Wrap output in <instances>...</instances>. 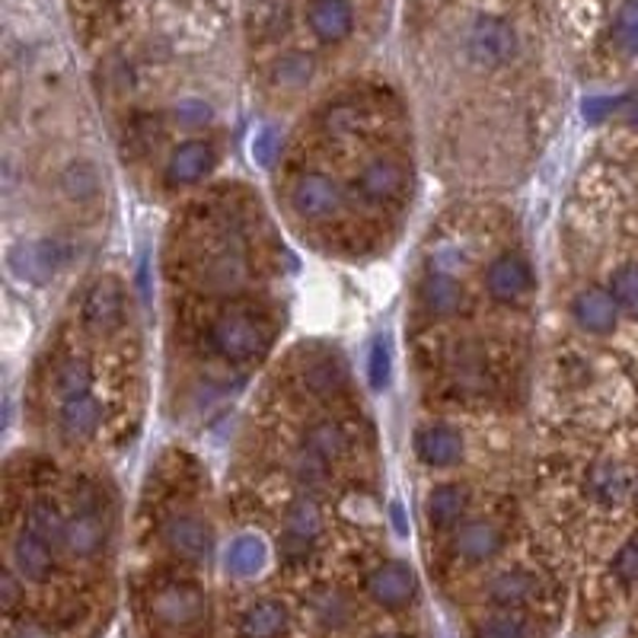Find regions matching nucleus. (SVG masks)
<instances>
[{"label":"nucleus","instance_id":"nucleus-1","mask_svg":"<svg viewBox=\"0 0 638 638\" xmlns=\"http://www.w3.org/2000/svg\"><path fill=\"white\" fill-rule=\"evenodd\" d=\"M205 342H208V352L215 358L227 364H247L269 348L272 333L252 313H223L211 323Z\"/></svg>","mask_w":638,"mask_h":638},{"label":"nucleus","instance_id":"nucleus-2","mask_svg":"<svg viewBox=\"0 0 638 638\" xmlns=\"http://www.w3.org/2000/svg\"><path fill=\"white\" fill-rule=\"evenodd\" d=\"M517 29L511 27L504 17H475V23L467 32V55L475 67L482 71H499L517 57Z\"/></svg>","mask_w":638,"mask_h":638},{"label":"nucleus","instance_id":"nucleus-3","mask_svg":"<svg viewBox=\"0 0 638 638\" xmlns=\"http://www.w3.org/2000/svg\"><path fill=\"white\" fill-rule=\"evenodd\" d=\"M77 508L67 514V527H64V553L81 558V562H90L96 555H103L106 543H109V524L96 504V492L93 489H84L77 495Z\"/></svg>","mask_w":638,"mask_h":638},{"label":"nucleus","instance_id":"nucleus-4","mask_svg":"<svg viewBox=\"0 0 638 638\" xmlns=\"http://www.w3.org/2000/svg\"><path fill=\"white\" fill-rule=\"evenodd\" d=\"M154 623L167 629H192L208 616V597L189 582H167L147 597Z\"/></svg>","mask_w":638,"mask_h":638},{"label":"nucleus","instance_id":"nucleus-5","mask_svg":"<svg viewBox=\"0 0 638 638\" xmlns=\"http://www.w3.org/2000/svg\"><path fill=\"white\" fill-rule=\"evenodd\" d=\"M160 540L169 553L182 562H205L215 550V533L211 524L195 514V511H172L160 524Z\"/></svg>","mask_w":638,"mask_h":638},{"label":"nucleus","instance_id":"nucleus-6","mask_svg":"<svg viewBox=\"0 0 638 638\" xmlns=\"http://www.w3.org/2000/svg\"><path fill=\"white\" fill-rule=\"evenodd\" d=\"M291 208L304 221H330L342 211V189L326 172H301L291 189Z\"/></svg>","mask_w":638,"mask_h":638},{"label":"nucleus","instance_id":"nucleus-7","mask_svg":"<svg viewBox=\"0 0 638 638\" xmlns=\"http://www.w3.org/2000/svg\"><path fill=\"white\" fill-rule=\"evenodd\" d=\"M533 287V269L521 252H499L485 265V291L499 304H517Z\"/></svg>","mask_w":638,"mask_h":638},{"label":"nucleus","instance_id":"nucleus-8","mask_svg":"<svg viewBox=\"0 0 638 638\" xmlns=\"http://www.w3.org/2000/svg\"><path fill=\"white\" fill-rule=\"evenodd\" d=\"M10 565L23 582H49L57 568V546L23 524L10 543Z\"/></svg>","mask_w":638,"mask_h":638},{"label":"nucleus","instance_id":"nucleus-9","mask_svg":"<svg viewBox=\"0 0 638 638\" xmlns=\"http://www.w3.org/2000/svg\"><path fill=\"white\" fill-rule=\"evenodd\" d=\"M81 323L93 335H112L125 323V291L115 281H96L84 294L81 304Z\"/></svg>","mask_w":638,"mask_h":638},{"label":"nucleus","instance_id":"nucleus-10","mask_svg":"<svg viewBox=\"0 0 638 638\" xmlns=\"http://www.w3.org/2000/svg\"><path fill=\"white\" fill-rule=\"evenodd\" d=\"M323 530V514L313 499H294L284 511V536H281V553L291 562H301L310 555L316 536Z\"/></svg>","mask_w":638,"mask_h":638},{"label":"nucleus","instance_id":"nucleus-11","mask_svg":"<svg viewBox=\"0 0 638 638\" xmlns=\"http://www.w3.org/2000/svg\"><path fill=\"white\" fill-rule=\"evenodd\" d=\"M364 587H367V597L384 610H402L412 604L418 582L416 572L406 562H384L367 575Z\"/></svg>","mask_w":638,"mask_h":638},{"label":"nucleus","instance_id":"nucleus-12","mask_svg":"<svg viewBox=\"0 0 638 638\" xmlns=\"http://www.w3.org/2000/svg\"><path fill=\"white\" fill-rule=\"evenodd\" d=\"M215 167H218V150L208 140H182L169 150L164 179L169 189H186L201 182Z\"/></svg>","mask_w":638,"mask_h":638},{"label":"nucleus","instance_id":"nucleus-13","mask_svg":"<svg viewBox=\"0 0 638 638\" xmlns=\"http://www.w3.org/2000/svg\"><path fill=\"white\" fill-rule=\"evenodd\" d=\"M504 546V530L489 521V517H475L460 524L453 533V543H450V553L457 555L460 562L467 565H482L489 558H495Z\"/></svg>","mask_w":638,"mask_h":638},{"label":"nucleus","instance_id":"nucleus-14","mask_svg":"<svg viewBox=\"0 0 638 638\" xmlns=\"http://www.w3.org/2000/svg\"><path fill=\"white\" fill-rule=\"evenodd\" d=\"M416 457L431 470H447L463 457V435L453 425L428 421L416 431Z\"/></svg>","mask_w":638,"mask_h":638},{"label":"nucleus","instance_id":"nucleus-15","mask_svg":"<svg viewBox=\"0 0 638 638\" xmlns=\"http://www.w3.org/2000/svg\"><path fill=\"white\" fill-rule=\"evenodd\" d=\"M355 186L367 205H389L406 189V167L393 157H374L362 167Z\"/></svg>","mask_w":638,"mask_h":638},{"label":"nucleus","instance_id":"nucleus-16","mask_svg":"<svg viewBox=\"0 0 638 638\" xmlns=\"http://www.w3.org/2000/svg\"><path fill=\"white\" fill-rule=\"evenodd\" d=\"M71 252L61 240H35V243H23L10 252V265L20 278L29 281H45L55 272H61L67 265Z\"/></svg>","mask_w":638,"mask_h":638},{"label":"nucleus","instance_id":"nucleus-17","mask_svg":"<svg viewBox=\"0 0 638 638\" xmlns=\"http://www.w3.org/2000/svg\"><path fill=\"white\" fill-rule=\"evenodd\" d=\"M572 316L584 333L610 335L616 330V320H619V304L610 294V287L590 284V287L578 291V297L572 301Z\"/></svg>","mask_w":638,"mask_h":638},{"label":"nucleus","instance_id":"nucleus-18","mask_svg":"<svg viewBox=\"0 0 638 638\" xmlns=\"http://www.w3.org/2000/svg\"><path fill=\"white\" fill-rule=\"evenodd\" d=\"M103 425V402L93 393H81L71 399H61L57 406V431L64 441L81 444L86 438H93Z\"/></svg>","mask_w":638,"mask_h":638},{"label":"nucleus","instance_id":"nucleus-19","mask_svg":"<svg viewBox=\"0 0 638 638\" xmlns=\"http://www.w3.org/2000/svg\"><path fill=\"white\" fill-rule=\"evenodd\" d=\"M306 23L320 42L338 45L355 29V10L348 0H310L306 3Z\"/></svg>","mask_w":638,"mask_h":638},{"label":"nucleus","instance_id":"nucleus-20","mask_svg":"<svg viewBox=\"0 0 638 638\" xmlns=\"http://www.w3.org/2000/svg\"><path fill=\"white\" fill-rule=\"evenodd\" d=\"M247 278H250V265H247V255L240 247H227V250L208 255V262L198 272L201 287L218 291V294H230V291L243 287Z\"/></svg>","mask_w":638,"mask_h":638},{"label":"nucleus","instance_id":"nucleus-21","mask_svg":"<svg viewBox=\"0 0 638 638\" xmlns=\"http://www.w3.org/2000/svg\"><path fill=\"white\" fill-rule=\"evenodd\" d=\"M418 304L431 320H444V316H453L463 304V287L450 272L435 269L418 281Z\"/></svg>","mask_w":638,"mask_h":638},{"label":"nucleus","instance_id":"nucleus-22","mask_svg":"<svg viewBox=\"0 0 638 638\" xmlns=\"http://www.w3.org/2000/svg\"><path fill=\"white\" fill-rule=\"evenodd\" d=\"M470 508V492L467 485L460 482H441L428 492V501H425V517H428V527L435 530H453L463 514Z\"/></svg>","mask_w":638,"mask_h":638},{"label":"nucleus","instance_id":"nucleus-23","mask_svg":"<svg viewBox=\"0 0 638 638\" xmlns=\"http://www.w3.org/2000/svg\"><path fill=\"white\" fill-rule=\"evenodd\" d=\"M304 450H310L313 457H320L326 463H335L352 450V435H348V428L342 421L320 418L304 431Z\"/></svg>","mask_w":638,"mask_h":638},{"label":"nucleus","instance_id":"nucleus-24","mask_svg":"<svg viewBox=\"0 0 638 638\" xmlns=\"http://www.w3.org/2000/svg\"><path fill=\"white\" fill-rule=\"evenodd\" d=\"M540 590V582L530 575V572H521V568H511V572H501L489 584V600L501 607V610H521L527 607L530 600L536 597Z\"/></svg>","mask_w":638,"mask_h":638},{"label":"nucleus","instance_id":"nucleus-25","mask_svg":"<svg viewBox=\"0 0 638 638\" xmlns=\"http://www.w3.org/2000/svg\"><path fill=\"white\" fill-rule=\"evenodd\" d=\"M287 629V607L281 600H255L240 616V638H281Z\"/></svg>","mask_w":638,"mask_h":638},{"label":"nucleus","instance_id":"nucleus-26","mask_svg":"<svg viewBox=\"0 0 638 638\" xmlns=\"http://www.w3.org/2000/svg\"><path fill=\"white\" fill-rule=\"evenodd\" d=\"M587 495L597 501V504H619V501L629 495L632 482H629V472L623 470L619 463L604 460L597 463L594 470L587 472Z\"/></svg>","mask_w":638,"mask_h":638},{"label":"nucleus","instance_id":"nucleus-27","mask_svg":"<svg viewBox=\"0 0 638 638\" xmlns=\"http://www.w3.org/2000/svg\"><path fill=\"white\" fill-rule=\"evenodd\" d=\"M348 374L345 364L338 362L335 355H316L313 362H306L304 367V389L316 399H330L338 389L345 387Z\"/></svg>","mask_w":638,"mask_h":638},{"label":"nucleus","instance_id":"nucleus-28","mask_svg":"<svg viewBox=\"0 0 638 638\" xmlns=\"http://www.w3.org/2000/svg\"><path fill=\"white\" fill-rule=\"evenodd\" d=\"M265 543L259 540V536H237L233 543H230V550H227V572L230 575H237V578H252V575H259L262 572V565H265Z\"/></svg>","mask_w":638,"mask_h":638},{"label":"nucleus","instance_id":"nucleus-29","mask_svg":"<svg viewBox=\"0 0 638 638\" xmlns=\"http://www.w3.org/2000/svg\"><path fill=\"white\" fill-rule=\"evenodd\" d=\"M100 172L96 167L90 164V160H74V164H67L64 172H61V192L67 195L71 201H77V205H86V201H96V195H100Z\"/></svg>","mask_w":638,"mask_h":638},{"label":"nucleus","instance_id":"nucleus-30","mask_svg":"<svg viewBox=\"0 0 638 638\" xmlns=\"http://www.w3.org/2000/svg\"><path fill=\"white\" fill-rule=\"evenodd\" d=\"M27 527L42 533L49 543H55L57 550H64V527H67V514L57 508L52 499H39L29 504Z\"/></svg>","mask_w":638,"mask_h":638},{"label":"nucleus","instance_id":"nucleus-31","mask_svg":"<svg viewBox=\"0 0 638 638\" xmlns=\"http://www.w3.org/2000/svg\"><path fill=\"white\" fill-rule=\"evenodd\" d=\"M313 74H316V61L306 52H284L272 61V84L281 90H297L310 84Z\"/></svg>","mask_w":638,"mask_h":638},{"label":"nucleus","instance_id":"nucleus-32","mask_svg":"<svg viewBox=\"0 0 638 638\" xmlns=\"http://www.w3.org/2000/svg\"><path fill=\"white\" fill-rule=\"evenodd\" d=\"M475 638H536V632L527 616H521L517 610H501L485 616L475 626Z\"/></svg>","mask_w":638,"mask_h":638},{"label":"nucleus","instance_id":"nucleus-33","mask_svg":"<svg viewBox=\"0 0 638 638\" xmlns=\"http://www.w3.org/2000/svg\"><path fill=\"white\" fill-rule=\"evenodd\" d=\"M313 616H316V623L323 626V629H345L348 623H352V604H348V597L345 594H338V590H323V594H316L313 597Z\"/></svg>","mask_w":638,"mask_h":638},{"label":"nucleus","instance_id":"nucleus-34","mask_svg":"<svg viewBox=\"0 0 638 638\" xmlns=\"http://www.w3.org/2000/svg\"><path fill=\"white\" fill-rule=\"evenodd\" d=\"M90 367L81 358H64L55 370V393L61 399H71V396H81L90 393Z\"/></svg>","mask_w":638,"mask_h":638},{"label":"nucleus","instance_id":"nucleus-35","mask_svg":"<svg viewBox=\"0 0 638 638\" xmlns=\"http://www.w3.org/2000/svg\"><path fill=\"white\" fill-rule=\"evenodd\" d=\"M610 294L616 297L619 310L638 313V262H626L613 272Z\"/></svg>","mask_w":638,"mask_h":638},{"label":"nucleus","instance_id":"nucleus-36","mask_svg":"<svg viewBox=\"0 0 638 638\" xmlns=\"http://www.w3.org/2000/svg\"><path fill=\"white\" fill-rule=\"evenodd\" d=\"M330 467L333 463H326V460H320V457H313L310 450H301L297 453V460H294V479L306 485V489H326L330 485Z\"/></svg>","mask_w":638,"mask_h":638},{"label":"nucleus","instance_id":"nucleus-37","mask_svg":"<svg viewBox=\"0 0 638 638\" xmlns=\"http://www.w3.org/2000/svg\"><path fill=\"white\" fill-rule=\"evenodd\" d=\"M613 35L619 42V49H626L629 55H638V0H626L616 13Z\"/></svg>","mask_w":638,"mask_h":638},{"label":"nucleus","instance_id":"nucleus-38","mask_svg":"<svg viewBox=\"0 0 638 638\" xmlns=\"http://www.w3.org/2000/svg\"><path fill=\"white\" fill-rule=\"evenodd\" d=\"M211 118H215V109L205 103V100H179L176 106H172V122L179 125V128H186V132H198V128H205V125H211Z\"/></svg>","mask_w":638,"mask_h":638},{"label":"nucleus","instance_id":"nucleus-39","mask_svg":"<svg viewBox=\"0 0 638 638\" xmlns=\"http://www.w3.org/2000/svg\"><path fill=\"white\" fill-rule=\"evenodd\" d=\"M613 578L619 584H638V533H632L613 555Z\"/></svg>","mask_w":638,"mask_h":638},{"label":"nucleus","instance_id":"nucleus-40","mask_svg":"<svg viewBox=\"0 0 638 638\" xmlns=\"http://www.w3.org/2000/svg\"><path fill=\"white\" fill-rule=\"evenodd\" d=\"M326 128H330L333 135H352V132H358V109L348 106V103H338V106L326 112Z\"/></svg>","mask_w":638,"mask_h":638},{"label":"nucleus","instance_id":"nucleus-41","mask_svg":"<svg viewBox=\"0 0 638 638\" xmlns=\"http://www.w3.org/2000/svg\"><path fill=\"white\" fill-rule=\"evenodd\" d=\"M367 374H370V384L377 389L387 387L389 380V352L384 342H377L374 348H370V364H367Z\"/></svg>","mask_w":638,"mask_h":638},{"label":"nucleus","instance_id":"nucleus-42","mask_svg":"<svg viewBox=\"0 0 638 638\" xmlns=\"http://www.w3.org/2000/svg\"><path fill=\"white\" fill-rule=\"evenodd\" d=\"M275 150H278V135L272 128H262V132L252 138V157H255V164L269 167V164L275 160Z\"/></svg>","mask_w":638,"mask_h":638},{"label":"nucleus","instance_id":"nucleus-43","mask_svg":"<svg viewBox=\"0 0 638 638\" xmlns=\"http://www.w3.org/2000/svg\"><path fill=\"white\" fill-rule=\"evenodd\" d=\"M20 575H17V568L10 565L7 572H3V578H0V597H3V607L7 610H13L17 604H20V597H23V587H20Z\"/></svg>","mask_w":638,"mask_h":638},{"label":"nucleus","instance_id":"nucleus-44","mask_svg":"<svg viewBox=\"0 0 638 638\" xmlns=\"http://www.w3.org/2000/svg\"><path fill=\"white\" fill-rule=\"evenodd\" d=\"M613 112H619V100H607V96H597V100H587V103H584V115H587L590 122L610 118Z\"/></svg>","mask_w":638,"mask_h":638},{"label":"nucleus","instance_id":"nucleus-45","mask_svg":"<svg viewBox=\"0 0 638 638\" xmlns=\"http://www.w3.org/2000/svg\"><path fill=\"white\" fill-rule=\"evenodd\" d=\"M619 115L626 118V125L638 132V90H632L626 100H619Z\"/></svg>","mask_w":638,"mask_h":638},{"label":"nucleus","instance_id":"nucleus-46","mask_svg":"<svg viewBox=\"0 0 638 638\" xmlns=\"http://www.w3.org/2000/svg\"><path fill=\"white\" fill-rule=\"evenodd\" d=\"M377 638H399V636H377Z\"/></svg>","mask_w":638,"mask_h":638}]
</instances>
